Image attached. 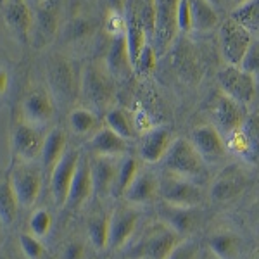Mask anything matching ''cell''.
<instances>
[{
	"mask_svg": "<svg viewBox=\"0 0 259 259\" xmlns=\"http://www.w3.org/2000/svg\"><path fill=\"white\" fill-rule=\"evenodd\" d=\"M2 227H4V223H2V220H0V235H2Z\"/></svg>",
	"mask_w": 259,
	"mask_h": 259,
	"instance_id": "f5cc1de1",
	"label": "cell"
},
{
	"mask_svg": "<svg viewBox=\"0 0 259 259\" xmlns=\"http://www.w3.org/2000/svg\"><path fill=\"white\" fill-rule=\"evenodd\" d=\"M28 227H30V233L35 237H45L49 233L50 227H52V214L47 211V209H36L35 212L31 214L30 221H28Z\"/></svg>",
	"mask_w": 259,
	"mask_h": 259,
	"instance_id": "74e56055",
	"label": "cell"
},
{
	"mask_svg": "<svg viewBox=\"0 0 259 259\" xmlns=\"http://www.w3.org/2000/svg\"><path fill=\"white\" fill-rule=\"evenodd\" d=\"M218 87L220 92L227 97L233 99L242 106H249L256 97V80L247 71H244L240 66H230L218 71Z\"/></svg>",
	"mask_w": 259,
	"mask_h": 259,
	"instance_id": "9c48e42d",
	"label": "cell"
},
{
	"mask_svg": "<svg viewBox=\"0 0 259 259\" xmlns=\"http://www.w3.org/2000/svg\"><path fill=\"white\" fill-rule=\"evenodd\" d=\"M87 257V245L83 240H69L64 244L61 250V259H85Z\"/></svg>",
	"mask_w": 259,
	"mask_h": 259,
	"instance_id": "ee69618b",
	"label": "cell"
},
{
	"mask_svg": "<svg viewBox=\"0 0 259 259\" xmlns=\"http://www.w3.org/2000/svg\"><path fill=\"white\" fill-rule=\"evenodd\" d=\"M159 220L164 225H168L171 230L178 233L182 239H187L190 233H194L199 228L202 221V209L199 207H189V206H175V204L159 202L157 206Z\"/></svg>",
	"mask_w": 259,
	"mask_h": 259,
	"instance_id": "9a60e30c",
	"label": "cell"
},
{
	"mask_svg": "<svg viewBox=\"0 0 259 259\" xmlns=\"http://www.w3.org/2000/svg\"><path fill=\"white\" fill-rule=\"evenodd\" d=\"M171 132L166 126H154L144 133L140 144V159L147 164H157L164 159L166 152L171 147Z\"/></svg>",
	"mask_w": 259,
	"mask_h": 259,
	"instance_id": "603a6c76",
	"label": "cell"
},
{
	"mask_svg": "<svg viewBox=\"0 0 259 259\" xmlns=\"http://www.w3.org/2000/svg\"><path fill=\"white\" fill-rule=\"evenodd\" d=\"M162 162V169L166 173L178 175V177L189 178L197 182V178H204L207 175L206 161L199 156L189 139L173 140L171 147L166 152Z\"/></svg>",
	"mask_w": 259,
	"mask_h": 259,
	"instance_id": "277c9868",
	"label": "cell"
},
{
	"mask_svg": "<svg viewBox=\"0 0 259 259\" xmlns=\"http://www.w3.org/2000/svg\"><path fill=\"white\" fill-rule=\"evenodd\" d=\"M121 157H106V156H92L90 169L94 189L99 197H109L114 194V187L118 182Z\"/></svg>",
	"mask_w": 259,
	"mask_h": 259,
	"instance_id": "ffe728a7",
	"label": "cell"
},
{
	"mask_svg": "<svg viewBox=\"0 0 259 259\" xmlns=\"http://www.w3.org/2000/svg\"><path fill=\"white\" fill-rule=\"evenodd\" d=\"M240 68L250 73L252 76L259 73V38H252V41H250L247 52L242 59Z\"/></svg>",
	"mask_w": 259,
	"mask_h": 259,
	"instance_id": "7bdbcfd3",
	"label": "cell"
},
{
	"mask_svg": "<svg viewBox=\"0 0 259 259\" xmlns=\"http://www.w3.org/2000/svg\"><path fill=\"white\" fill-rule=\"evenodd\" d=\"M66 133L61 128H54L44 139V147H41V168L45 173H52V169L59 164V161L64 157L66 150Z\"/></svg>",
	"mask_w": 259,
	"mask_h": 259,
	"instance_id": "4316f807",
	"label": "cell"
},
{
	"mask_svg": "<svg viewBox=\"0 0 259 259\" xmlns=\"http://www.w3.org/2000/svg\"><path fill=\"white\" fill-rule=\"evenodd\" d=\"M140 169H142V164H140L139 157L128 156V154L124 157H121L118 182H116L114 194L112 195H116V197H124V194H126V190L133 183V180L137 178V175H139Z\"/></svg>",
	"mask_w": 259,
	"mask_h": 259,
	"instance_id": "d6a6232c",
	"label": "cell"
},
{
	"mask_svg": "<svg viewBox=\"0 0 259 259\" xmlns=\"http://www.w3.org/2000/svg\"><path fill=\"white\" fill-rule=\"evenodd\" d=\"M106 126H109L112 132L118 133L124 140H132L137 133L135 121L130 118L126 111L119 109V107H114V109L106 112Z\"/></svg>",
	"mask_w": 259,
	"mask_h": 259,
	"instance_id": "e575fe53",
	"label": "cell"
},
{
	"mask_svg": "<svg viewBox=\"0 0 259 259\" xmlns=\"http://www.w3.org/2000/svg\"><path fill=\"white\" fill-rule=\"evenodd\" d=\"M9 178L19 206L31 207L44 189V168L35 162H16Z\"/></svg>",
	"mask_w": 259,
	"mask_h": 259,
	"instance_id": "8992f818",
	"label": "cell"
},
{
	"mask_svg": "<svg viewBox=\"0 0 259 259\" xmlns=\"http://www.w3.org/2000/svg\"><path fill=\"white\" fill-rule=\"evenodd\" d=\"M47 76L52 97L61 104H73L81 90V80L76 68L62 54H54L47 59Z\"/></svg>",
	"mask_w": 259,
	"mask_h": 259,
	"instance_id": "3957f363",
	"label": "cell"
},
{
	"mask_svg": "<svg viewBox=\"0 0 259 259\" xmlns=\"http://www.w3.org/2000/svg\"><path fill=\"white\" fill-rule=\"evenodd\" d=\"M200 247L194 239H183L178 242V245L168 254L166 259H199Z\"/></svg>",
	"mask_w": 259,
	"mask_h": 259,
	"instance_id": "ab89813d",
	"label": "cell"
},
{
	"mask_svg": "<svg viewBox=\"0 0 259 259\" xmlns=\"http://www.w3.org/2000/svg\"><path fill=\"white\" fill-rule=\"evenodd\" d=\"M192 14V31H211L218 26L220 16L207 0H189Z\"/></svg>",
	"mask_w": 259,
	"mask_h": 259,
	"instance_id": "f1b7e54d",
	"label": "cell"
},
{
	"mask_svg": "<svg viewBox=\"0 0 259 259\" xmlns=\"http://www.w3.org/2000/svg\"><path fill=\"white\" fill-rule=\"evenodd\" d=\"M109 220L111 214H106V212H95L90 216L87 232L95 249L109 247Z\"/></svg>",
	"mask_w": 259,
	"mask_h": 259,
	"instance_id": "1f68e13d",
	"label": "cell"
},
{
	"mask_svg": "<svg viewBox=\"0 0 259 259\" xmlns=\"http://www.w3.org/2000/svg\"><path fill=\"white\" fill-rule=\"evenodd\" d=\"M11 87V73H9V68L0 61V99L7 94Z\"/></svg>",
	"mask_w": 259,
	"mask_h": 259,
	"instance_id": "bcb514c9",
	"label": "cell"
},
{
	"mask_svg": "<svg viewBox=\"0 0 259 259\" xmlns=\"http://www.w3.org/2000/svg\"><path fill=\"white\" fill-rule=\"evenodd\" d=\"M106 64H107V68H109L112 76H124V74L133 68L132 61H130L124 33L112 38L109 54H107V57H106Z\"/></svg>",
	"mask_w": 259,
	"mask_h": 259,
	"instance_id": "f546056e",
	"label": "cell"
},
{
	"mask_svg": "<svg viewBox=\"0 0 259 259\" xmlns=\"http://www.w3.org/2000/svg\"><path fill=\"white\" fill-rule=\"evenodd\" d=\"M87 149L92 152V156L124 157L128 152V140L121 139L109 126H104L90 137V140L87 142Z\"/></svg>",
	"mask_w": 259,
	"mask_h": 259,
	"instance_id": "cb8c5ba5",
	"label": "cell"
},
{
	"mask_svg": "<svg viewBox=\"0 0 259 259\" xmlns=\"http://www.w3.org/2000/svg\"><path fill=\"white\" fill-rule=\"evenodd\" d=\"M250 187L249 173L240 164H228L211 182L209 199L214 204L233 202Z\"/></svg>",
	"mask_w": 259,
	"mask_h": 259,
	"instance_id": "52a82bcc",
	"label": "cell"
},
{
	"mask_svg": "<svg viewBox=\"0 0 259 259\" xmlns=\"http://www.w3.org/2000/svg\"><path fill=\"white\" fill-rule=\"evenodd\" d=\"M19 207L21 206L18 202V197H16L14 189L11 185V178L4 177L0 180V220H2V223H14L16 218H18Z\"/></svg>",
	"mask_w": 259,
	"mask_h": 259,
	"instance_id": "4dcf8cb0",
	"label": "cell"
},
{
	"mask_svg": "<svg viewBox=\"0 0 259 259\" xmlns=\"http://www.w3.org/2000/svg\"><path fill=\"white\" fill-rule=\"evenodd\" d=\"M178 61H177V66H178V71L185 81H199L200 78V66L197 59H195L194 54H190L192 50L190 49H180L178 50Z\"/></svg>",
	"mask_w": 259,
	"mask_h": 259,
	"instance_id": "8d00e7d4",
	"label": "cell"
},
{
	"mask_svg": "<svg viewBox=\"0 0 259 259\" xmlns=\"http://www.w3.org/2000/svg\"><path fill=\"white\" fill-rule=\"evenodd\" d=\"M227 147L242 161L259 162V112H250L244 124L233 132L227 140Z\"/></svg>",
	"mask_w": 259,
	"mask_h": 259,
	"instance_id": "8fae6325",
	"label": "cell"
},
{
	"mask_svg": "<svg viewBox=\"0 0 259 259\" xmlns=\"http://www.w3.org/2000/svg\"><path fill=\"white\" fill-rule=\"evenodd\" d=\"M244 2H247V0H227V6L230 7V9H235V7H239V6H242Z\"/></svg>",
	"mask_w": 259,
	"mask_h": 259,
	"instance_id": "681fc988",
	"label": "cell"
},
{
	"mask_svg": "<svg viewBox=\"0 0 259 259\" xmlns=\"http://www.w3.org/2000/svg\"><path fill=\"white\" fill-rule=\"evenodd\" d=\"M178 30L180 33L192 31V14L189 0H180L178 4Z\"/></svg>",
	"mask_w": 259,
	"mask_h": 259,
	"instance_id": "f6af8a7d",
	"label": "cell"
},
{
	"mask_svg": "<svg viewBox=\"0 0 259 259\" xmlns=\"http://www.w3.org/2000/svg\"><path fill=\"white\" fill-rule=\"evenodd\" d=\"M252 259H259V250H257V252H256V256H254Z\"/></svg>",
	"mask_w": 259,
	"mask_h": 259,
	"instance_id": "db71d44e",
	"label": "cell"
},
{
	"mask_svg": "<svg viewBox=\"0 0 259 259\" xmlns=\"http://www.w3.org/2000/svg\"><path fill=\"white\" fill-rule=\"evenodd\" d=\"M207 249L214 259H239L244 249V239L235 228L218 227L207 235Z\"/></svg>",
	"mask_w": 259,
	"mask_h": 259,
	"instance_id": "44dd1931",
	"label": "cell"
},
{
	"mask_svg": "<svg viewBox=\"0 0 259 259\" xmlns=\"http://www.w3.org/2000/svg\"><path fill=\"white\" fill-rule=\"evenodd\" d=\"M95 31V23H92V19L85 18V16H76L74 19H71L68 35L71 40H83L87 36H90Z\"/></svg>",
	"mask_w": 259,
	"mask_h": 259,
	"instance_id": "f35d334b",
	"label": "cell"
},
{
	"mask_svg": "<svg viewBox=\"0 0 259 259\" xmlns=\"http://www.w3.org/2000/svg\"><path fill=\"white\" fill-rule=\"evenodd\" d=\"M41 130L19 121L12 132V157L16 162H35L44 147Z\"/></svg>",
	"mask_w": 259,
	"mask_h": 259,
	"instance_id": "e0dca14e",
	"label": "cell"
},
{
	"mask_svg": "<svg viewBox=\"0 0 259 259\" xmlns=\"http://www.w3.org/2000/svg\"><path fill=\"white\" fill-rule=\"evenodd\" d=\"M19 245L28 259H41L44 256V244L38 237L31 235V233L19 235Z\"/></svg>",
	"mask_w": 259,
	"mask_h": 259,
	"instance_id": "60d3db41",
	"label": "cell"
},
{
	"mask_svg": "<svg viewBox=\"0 0 259 259\" xmlns=\"http://www.w3.org/2000/svg\"><path fill=\"white\" fill-rule=\"evenodd\" d=\"M69 126L76 135H92L99 130L97 112L87 107H74L69 112Z\"/></svg>",
	"mask_w": 259,
	"mask_h": 259,
	"instance_id": "836d02e7",
	"label": "cell"
},
{
	"mask_svg": "<svg viewBox=\"0 0 259 259\" xmlns=\"http://www.w3.org/2000/svg\"><path fill=\"white\" fill-rule=\"evenodd\" d=\"M207 2H211L214 7H221L223 4H227V0H207Z\"/></svg>",
	"mask_w": 259,
	"mask_h": 259,
	"instance_id": "f907efd6",
	"label": "cell"
},
{
	"mask_svg": "<svg viewBox=\"0 0 259 259\" xmlns=\"http://www.w3.org/2000/svg\"><path fill=\"white\" fill-rule=\"evenodd\" d=\"M126 2L128 0H107V6L111 7L112 12H121L126 6Z\"/></svg>",
	"mask_w": 259,
	"mask_h": 259,
	"instance_id": "c3c4849f",
	"label": "cell"
},
{
	"mask_svg": "<svg viewBox=\"0 0 259 259\" xmlns=\"http://www.w3.org/2000/svg\"><path fill=\"white\" fill-rule=\"evenodd\" d=\"M7 2H9V0H0V9H2V7L6 6Z\"/></svg>",
	"mask_w": 259,
	"mask_h": 259,
	"instance_id": "816d5d0a",
	"label": "cell"
},
{
	"mask_svg": "<svg viewBox=\"0 0 259 259\" xmlns=\"http://www.w3.org/2000/svg\"><path fill=\"white\" fill-rule=\"evenodd\" d=\"M237 23H240L250 33H259V0H247L235 7L230 14Z\"/></svg>",
	"mask_w": 259,
	"mask_h": 259,
	"instance_id": "d590c367",
	"label": "cell"
},
{
	"mask_svg": "<svg viewBox=\"0 0 259 259\" xmlns=\"http://www.w3.org/2000/svg\"><path fill=\"white\" fill-rule=\"evenodd\" d=\"M159 199L162 202L175 204V206L199 207L204 202V192L194 180L164 171L159 185Z\"/></svg>",
	"mask_w": 259,
	"mask_h": 259,
	"instance_id": "ba28073f",
	"label": "cell"
},
{
	"mask_svg": "<svg viewBox=\"0 0 259 259\" xmlns=\"http://www.w3.org/2000/svg\"><path fill=\"white\" fill-rule=\"evenodd\" d=\"M124 36H126L130 61H132L133 68H135V64H137V61H139L140 54L144 52L145 47H147V35H145L144 23H142L139 12H137L135 9H132V11H130V14H128Z\"/></svg>",
	"mask_w": 259,
	"mask_h": 259,
	"instance_id": "83f0119b",
	"label": "cell"
},
{
	"mask_svg": "<svg viewBox=\"0 0 259 259\" xmlns=\"http://www.w3.org/2000/svg\"><path fill=\"white\" fill-rule=\"evenodd\" d=\"M247 214H249V220L254 223V227H257V228H259V197L249 206Z\"/></svg>",
	"mask_w": 259,
	"mask_h": 259,
	"instance_id": "7dc6e473",
	"label": "cell"
},
{
	"mask_svg": "<svg viewBox=\"0 0 259 259\" xmlns=\"http://www.w3.org/2000/svg\"><path fill=\"white\" fill-rule=\"evenodd\" d=\"M190 144L206 162H218L227 156V142L212 124H199L190 132Z\"/></svg>",
	"mask_w": 259,
	"mask_h": 259,
	"instance_id": "ac0fdd59",
	"label": "cell"
},
{
	"mask_svg": "<svg viewBox=\"0 0 259 259\" xmlns=\"http://www.w3.org/2000/svg\"><path fill=\"white\" fill-rule=\"evenodd\" d=\"M140 220V211L133 204H119L111 212L109 220V247L114 250L123 249L132 240Z\"/></svg>",
	"mask_w": 259,
	"mask_h": 259,
	"instance_id": "2e32d148",
	"label": "cell"
},
{
	"mask_svg": "<svg viewBox=\"0 0 259 259\" xmlns=\"http://www.w3.org/2000/svg\"><path fill=\"white\" fill-rule=\"evenodd\" d=\"M81 94L95 111H107L114 102V80L106 61H94L81 74Z\"/></svg>",
	"mask_w": 259,
	"mask_h": 259,
	"instance_id": "7a4b0ae2",
	"label": "cell"
},
{
	"mask_svg": "<svg viewBox=\"0 0 259 259\" xmlns=\"http://www.w3.org/2000/svg\"><path fill=\"white\" fill-rule=\"evenodd\" d=\"M56 114V104L52 95L45 89H33L24 95L21 102V121L33 128H45Z\"/></svg>",
	"mask_w": 259,
	"mask_h": 259,
	"instance_id": "4fadbf2b",
	"label": "cell"
},
{
	"mask_svg": "<svg viewBox=\"0 0 259 259\" xmlns=\"http://www.w3.org/2000/svg\"><path fill=\"white\" fill-rule=\"evenodd\" d=\"M180 240H183L182 237L159 220L149 225L135 244L130 245L126 256L130 259H166Z\"/></svg>",
	"mask_w": 259,
	"mask_h": 259,
	"instance_id": "6da1fadb",
	"label": "cell"
},
{
	"mask_svg": "<svg viewBox=\"0 0 259 259\" xmlns=\"http://www.w3.org/2000/svg\"><path fill=\"white\" fill-rule=\"evenodd\" d=\"M252 33L245 30L240 23L233 18H227L220 26V49L221 56L230 66H240L247 52Z\"/></svg>",
	"mask_w": 259,
	"mask_h": 259,
	"instance_id": "30bf717a",
	"label": "cell"
},
{
	"mask_svg": "<svg viewBox=\"0 0 259 259\" xmlns=\"http://www.w3.org/2000/svg\"><path fill=\"white\" fill-rule=\"evenodd\" d=\"M81 152L76 149H71L64 154L59 164L50 173V194L57 207H64L68 204V197L73 185V178L76 175L78 162H80Z\"/></svg>",
	"mask_w": 259,
	"mask_h": 259,
	"instance_id": "5bb4252c",
	"label": "cell"
},
{
	"mask_svg": "<svg viewBox=\"0 0 259 259\" xmlns=\"http://www.w3.org/2000/svg\"><path fill=\"white\" fill-rule=\"evenodd\" d=\"M157 66V52L154 50V47H150V45H147V47L144 49V52L140 54L139 61H137L135 68L137 73L139 74H150L154 69H156Z\"/></svg>",
	"mask_w": 259,
	"mask_h": 259,
	"instance_id": "b9f144b4",
	"label": "cell"
},
{
	"mask_svg": "<svg viewBox=\"0 0 259 259\" xmlns=\"http://www.w3.org/2000/svg\"><path fill=\"white\" fill-rule=\"evenodd\" d=\"M95 194L94 189V180H92V169H90V157L81 154L80 162H78L76 175L73 178V185L68 197L66 206L71 209H80L83 204Z\"/></svg>",
	"mask_w": 259,
	"mask_h": 259,
	"instance_id": "d4e9b609",
	"label": "cell"
},
{
	"mask_svg": "<svg viewBox=\"0 0 259 259\" xmlns=\"http://www.w3.org/2000/svg\"><path fill=\"white\" fill-rule=\"evenodd\" d=\"M211 124L227 140L233 132H237L244 124L247 112H245V106L235 102L233 99L227 97V95H223L220 92L211 104Z\"/></svg>",
	"mask_w": 259,
	"mask_h": 259,
	"instance_id": "7c38bea8",
	"label": "cell"
},
{
	"mask_svg": "<svg viewBox=\"0 0 259 259\" xmlns=\"http://www.w3.org/2000/svg\"><path fill=\"white\" fill-rule=\"evenodd\" d=\"M61 23V11L57 0H40L35 14L36 45H45L56 35Z\"/></svg>",
	"mask_w": 259,
	"mask_h": 259,
	"instance_id": "484cf974",
	"label": "cell"
},
{
	"mask_svg": "<svg viewBox=\"0 0 259 259\" xmlns=\"http://www.w3.org/2000/svg\"><path fill=\"white\" fill-rule=\"evenodd\" d=\"M178 4L180 0H152V36L157 54H164L180 31Z\"/></svg>",
	"mask_w": 259,
	"mask_h": 259,
	"instance_id": "5b68a950",
	"label": "cell"
},
{
	"mask_svg": "<svg viewBox=\"0 0 259 259\" xmlns=\"http://www.w3.org/2000/svg\"><path fill=\"white\" fill-rule=\"evenodd\" d=\"M159 185L161 178L154 171L142 168L123 199L128 204H133V206H144V204L154 202L159 197Z\"/></svg>",
	"mask_w": 259,
	"mask_h": 259,
	"instance_id": "7402d4cb",
	"label": "cell"
},
{
	"mask_svg": "<svg viewBox=\"0 0 259 259\" xmlns=\"http://www.w3.org/2000/svg\"><path fill=\"white\" fill-rule=\"evenodd\" d=\"M2 16L7 28L21 44H26L35 26V16L26 0H9L2 7Z\"/></svg>",
	"mask_w": 259,
	"mask_h": 259,
	"instance_id": "d6986e66",
	"label": "cell"
}]
</instances>
